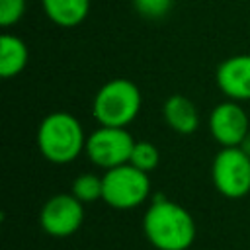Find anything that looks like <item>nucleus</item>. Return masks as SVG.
Returning a JSON list of instances; mask_svg holds the SVG:
<instances>
[{"mask_svg": "<svg viewBox=\"0 0 250 250\" xmlns=\"http://www.w3.org/2000/svg\"><path fill=\"white\" fill-rule=\"evenodd\" d=\"M143 230L156 250H188L195 240V221L189 211L166 197H154L148 205Z\"/></svg>", "mask_w": 250, "mask_h": 250, "instance_id": "nucleus-1", "label": "nucleus"}, {"mask_svg": "<svg viewBox=\"0 0 250 250\" xmlns=\"http://www.w3.org/2000/svg\"><path fill=\"white\" fill-rule=\"evenodd\" d=\"M84 127L68 111H53L45 115L37 127V148L41 156L53 164H68L86 148Z\"/></svg>", "mask_w": 250, "mask_h": 250, "instance_id": "nucleus-2", "label": "nucleus"}, {"mask_svg": "<svg viewBox=\"0 0 250 250\" xmlns=\"http://www.w3.org/2000/svg\"><path fill=\"white\" fill-rule=\"evenodd\" d=\"M143 105L141 90L127 78L107 80L92 102V113L100 125L105 127H127L131 125Z\"/></svg>", "mask_w": 250, "mask_h": 250, "instance_id": "nucleus-3", "label": "nucleus"}, {"mask_svg": "<svg viewBox=\"0 0 250 250\" xmlns=\"http://www.w3.org/2000/svg\"><path fill=\"white\" fill-rule=\"evenodd\" d=\"M102 182H104L102 201L119 211L135 209L141 203H145L146 197L150 195L148 172H143L129 162L105 170Z\"/></svg>", "mask_w": 250, "mask_h": 250, "instance_id": "nucleus-4", "label": "nucleus"}, {"mask_svg": "<svg viewBox=\"0 0 250 250\" xmlns=\"http://www.w3.org/2000/svg\"><path fill=\"white\" fill-rule=\"evenodd\" d=\"M215 189L229 197L240 199L250 193V156L240 146H223L211 164Z\"/></svg>", "mask_w": 250, "mask_h": 250, "instance_id": "nucleus-5", "label": "nucleus"}, {"mask_svg": "<svg viewBox=\"0 0 250 250\" xmlns=\"http://www.w3.org/2000/svg\"><path fill=\"white\" fill-rule=\"evenodd\" d=\"M135 146L133 135L127 127H105L100 125L86 139L84 154L92 164L104 170H111L115 166L127 164Z\"/></svg>", "mask_w": 250, "mask_h": 250, "instance_id": "nucleus-6", "label": "nucleus"}, {"mask_svg": "<svg viewBox=\"0 0 250 250\" xmlns=\"http://www.w3.org/2000/svg\"><path fill=\"white\" fill-rule=\"evenodd\" d=\"M84 221V203L72 193H57L39 211L41 229L57 238L74 234Z\"/></svg>", "mask_w": 250, "mask_h": 250, "instance_id": "nucleus-7", "label": "nucleus"}, {"mask_svg": "<svg viewBox=\"0 0 250 250\" xmlns=\"http://www.w3.org/2000/svg\"><path fill=\"white\" fill-rule=\"evenodd\" d=\"M209 133L221 146H240L250 133V119L240 102L227 100L217 104L209 113Z\"/></svg>", "mask_w": 250, "mask_h": 250, "instance_id": "nucleus-8", "label": "nucleus"}, {"mask_svg": "<svg viewBox=\"0 0 250 250\" xmlns=\"http://www.w3.org/2000/svg\"><path fill=\"white\" fill-rule=\"evenodd\" d=\"M219 90L234 102L250 100V55H232L217 66Z\"/></svg>", "mask_w": 250, "mask_h": 250, "instance_id": "nucleus-9", "label": "nucleus"}, {"mask_svg": "<svg viewBox=\"0 0 250 250\" xmlns=\"http://www.w3.org/2000/svg\"><path fill=\"white\" fill-rule=\"evenodd\" d=\"M162 115L166 125L180 135H191L199 127V111L195 104L182 94H172L164 102Z\"/></svg>", "mask_w": 250, "mask_h": 250, "instance_id": "nucleus-10", "label": "nucleus"}, {"mask_svg": "<svg viewBox=\"0 0 250 250\" xmlns=\"http://www.w3.org/2000/svg\"><path fill=\"white\" fill-rule=\"evenodd\" d=\"M45 16L59 27H76L90 14V0H41Z\"/></svg>", "mask_w": 250, "mask_h": 250, "instance_id": "nucleus-11", "label": "nucleus"}, {"mask_svg": "<svg viewBox=\"0 0 250 250\" xmlns=\"http://www.w3.org/2000/svg\"><path fill=\"white\" fill-rule=\"evenodd\" d=\"M29 61V49L23 39L12 33H4L0 37V76L14 78L18 76Z\"/></svg>", "mask_w": 250, "mask_h": 250, "instance_id": "nucleus-12", "label": "nucleus"}, {"mask_svg": "<svg viewBox=\"0 0 250 250\" xmlns=\"http://www.w3.org/2000/svg\"><path fill=\"white\" fill-rule=\"evenodd\" d=\"M70 193L76 199H80L82 203H92V201L102 199V193H104L102 176H96V174H90V172L76 176L74 182H72Z\"/></svg>", "mask_w": 250, "mask_h": 250, "instance_id": "nucleus-13", "label": "nucleus"}, {"mask_svg": "<svg viewBox=\"0 0 250 250\" xmlns=\"http://www.w3.org/2000/svg\"><path fill=\"white\" fill-rule=\"evenodd\" d=\"M158 160H160V152L156 145H152L150 141H135L129 164L137 166L143 172H150L158 166Z\"/></svg>", "mask_w": 250, "mask_h": 250, "instance_id": "nucleus-14", "label": "nucleus"}, {"mask_svg": "<svg viewBox=\"0 0 250 250\" xmlns=\"http://www.w3.org/2000/svg\"><path fill=\"white\" fill-rule=\"evenodd\" d=\"M174 6V0H133V8L139 16L146 20H160L164 18Z\"/></svg>", "mask_w": 250, "mask_h": 250, "instance_id": "nucleus-15", "label": "nucleus"}, {"mask_svg": "<svg viewBox=\"0 0 250 250\" xmlns=\"http://www.w3.org/2000/svg\"><path fill=\"white\" fill-rule=\"evenodd\" d=\"M25 14V0H0V25H16Z\"/></svg>", "mask_w": 250, "mask_h": 250, "instance_id": "nucleus-16", "label": "nucleus"}, {"mask_svg": "<svg viewBox=\"0 0 250 250\" xmlns=\"http://www.w3.org/2000/svg\"><path fill=\"white\" fill-rule=\"evenodd\" d=\"M240 148H242V150H244V152L250 156V133H248V135L244 137V141L240 143Z\"/></svg>", "mask_w": 250, "mask_h": 250, "instance_id": "nucleus-17", "label": "nucleus"}]
</instances>
